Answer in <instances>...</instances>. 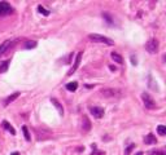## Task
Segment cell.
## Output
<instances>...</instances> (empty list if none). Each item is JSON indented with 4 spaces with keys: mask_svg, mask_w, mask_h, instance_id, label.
<instances>
[{
    "mask_svg": "<svg viewBox=\"0 0 166 155\" xmlns=\"http://www.w3.org/2000/svg\"><path fill=\"white\" fill-rule=\"evenodd\" d=\"M88 39L92 40V42H96V43H104V44H108V45H113L114 42L112 39L106 38V36H103V35H99V34H90L88 35Z\"/></svg>",
    "mask_w": 166,
    "mask_h": 155,
    "instance_id": "cell-1",
    "label": "cell"
},
{
    "mask_svg": "<svg viewBox=\"0 0 166 155\" xmlns=\"http://www.w3.org/2000/svg\"><path fill=\"white\" fill-rule=\"evenodd\" d=\"M145 49L149 52L151 54L157 53L158 51V40L157 39H149L145 44Z\"/></svg>",
    "mask_w": 166,
    "mask_h": 155,
    "instance_id": "cell-2",
    "label": "cell"
},
{
    "mask_svg": "<svg viewBox=\"0 0 166 155\" xmlns=\"http://www.w3.org/2000/svg\"><path fill=\"white\" fill-rule=\"evenodd\" d=\"M13 13V8L7 1H0V16H8Z\"/></svg>",
    "mask_w": 166,
    "mask_h": 155,
    "instance_id": "cell-3",
    "label": "cell"
},
{
    "mask_svg": "<svg viewBox=\"0 0 166 155\" xmlns=\"http://www.w3.org/2000/svg\"><path fill=\"white\" fill-rule=\"evenodd\" d=\"M142 100L144 102V106L147 108H156V102L155 100L148 94V93H143L142 94Z\"/></svg>",
    "mask_w": 166,
    "mask_h": 155,
    "instance_id": "cell-4",
    "label": "cell"
},
{
    "mask_svg": "<svg viewBox=\"0 0 166 155\" xmlns=\"http://www.w3.org/2000/svg\"><path fill=\"white\" fill-rule=\"evenodd\" d=\"M90 111H91V114H92L95 118H98V119L104 116V108H103V107L93 106V107H90Z\"/></svg>",
    "mask_w": 166,
    "mask_h": 155,
    "instance_id": "cell-5",
    "label": "cell"
},
{
    "mask_svg": "<svg viewBox=\"0 0 166 155\" xmlns=\"http://www.w3.org/2000/svg\"><path fill=\"white\" fill-rule=\"evenodd\" d=\"M14 43H16V42H12V40H5V42L3 43L1 45H0V56H1V54H4L5 52H7L8 49L11 48V46L13 45V44H14Z\"/></svg>",
    "mask_w": 166,
    "mask_h": 155,
    "instance_id": "cell-6",
    "label": "cell"
},
{
    "mask_svg": "<svg viewBox=\"0 0 166 155\" xmlns=\"http://www.w3.org/2000/svg\"><path fill=\"white\" fill-rule=\"evenodd\" d=\"M101 94L104 96V97H114V96L118 94V91H117V89H113V88L103 89V91H101Z\"/></svg>",
    "mask_w": 166,
    "mask_h": 155,
    "instance_id": "cell-7",
    "label": "cell"
},
{
    "mask_svg": "<svg viewBox=\"0 0 166 155\" xmlns=\"http://www.w3.org/2000/svg\"><path fill=\"white\" fill-rule=\"evenodd\" d=\"M82 54H83V52H79V53L77 54V58H76V63H74V67L71 69L70 71H69V75H71V74H74V71H76L78 69V66H79V63H81V60H82Z\"/></svg>",
    "mask_w": 166,
    "mask_h": 155,
    "instance_id": "cell-8",
    "label": "cell"
},
{
    "mask_svg": "<svg viewBox=\"0 0 166 155\" xmlns=\"http://www.w3.org/2000/svg\"><path fill=\"white\" fill-rule=\"evenodd\" d=\"M18 96H20V93H18V92H16V93H13V94H11V96H9V97H7V98H5L4 105H5V106H8V105L11 104V102H13V101L16 100V98L18 97Z\"/></svg>",
    "mask_w": 166,
    "mask_h": 155,
    "instance_id": "cell-9",
    "label": "cell"
},
{
    "mask_svg": "<svg viewBox=\"0 0 166 155\" xmlns=\"http://www.w3.org/2000/svg\"><path fill=\"white\" fill-rule=\"evenodd\" d=\"M51 102L53 105H55V107L58 110V113H60V115H64V108H62V106L60 105V102H58L56 98H51Z\"/></svg>",
    "mask_w": 166,
    "mask_h": 155,
    "instance_id": "cell-10",
    "label": "cell"
},
{
    "mask_svg": "<svg viewBox=\"0 0 166 155\" xmlns=\"http://www.w3.org/2000/svg\"><path fill=\"white\" fill-rule=\"evenodd\" d=\"M83 122H84V124L82 125V128H83V131H90L91 129V122L88 120V118L87 116H83Z\"/></svg>",
    "mask_w": 166,
    "mask_h": 155,
    "instance_id": "cell-11",
    "label": "cell"
},
{
    "mask_svg": "<svg viewBox=\"0 0 166 155\" xmlns=\"http://www.w3.org/2000/svg\"><path fill=\"white\" fill-rule=\"evenodd\" d=\"M3 127H4L5 129H7L8 132H11V135H16V131H14V128L11 125V124H9L7 120H4V122H3Z\"/></svg>",
    "mask_w": 166,
    "mask_h": 155,
    "instance_id": "cell-12",
    "label": "cell"
},
{
    "mask_svg": "<svg viewBox=\"0 0 166 155\" xmlns=\"http://www.w3.org/2000/svg\"><path fill=\"white\" fill-rule=\"evenodd\" d=\"M9 63H11V61L9 60L3 61L1 63H0V73H5V71L8 70V67H9Z\"/></svg>",
    "mask_w": 166,
    "mask_h": 155,
    "instance_id": "cell-13",
    "label": "cell"
},
{
    "mask_svg": "<svg viewBox=\"0 0 166 155\" xmlns=\"http://www.w3.org/2000/svg\"><path fill=\"white\" fill-rule=\"evenodd\" d=\"M112 58H113L114 62H117V63H123V58H122V56H120L117 52H113V53H112Z\"/></svg>",
    "mask_w": 166,
    "mask_h": 155,
    "instance_id": "cell-14",
    "label": "cell"
},
{
    "mask_svg": "<svg viewBox=\"0 0 166 155\" xmlns=\"http://www.w3.org/2000/svg\"><path fill=\"white\" fill-rule=\"evenodd\" d=\"M77 88H78V83H77V82L68 83V84H66V89H68V91H70V92L77 91Z\"/></svg>",
    "mask_w": 166,
    "mask_h": 155,
    "instance_id": "cell-15",
    "label": "cell"
},
{
    "mask_svg": "<svg viewBox=\"0 0 166 155\" xmlns=\"http://www.w3.org/2000/svg\"><path fill=\"white\" fill-rule=\"evenodd\" d=\"M144 141H145V144H156L157 142V140L153 135H148L145 138H144Z\"/></svg>",
    "mask_w": 166,
    "mask_h": 155,
    "instance_id": "cell-16",
    "label": "cell"
},
{
    "mask_svg": "<svg viewBox=\"0 0 166 155\" xmlns=\"http://www.w3.org/2000/svg\"><path fill=\"white\" fill-rule=\"evenodd\" d=\"M157 132H158V135L165 136L166 135V127L165 125H158L157 127Z\"/></svg>",
    "mask_w": 166,
    "mask_h": 155,
    "instance_id": "cell-17",
    "label": "cell"
},
{
    "mask_svg": "<svg viewBox=\"0 0 166 155\" xmlns=\"http://www.w3.org/2000/svg\"><path fill=\"white\" fill-rule=\"evenodd\" d=\"M38 11L42 14H44V16H49V11H47V9L44 7H42V5H39V7H38Z\"/></svg>",
    "mask_w": 166,
    "mask_h": 155,
    "instance_id": "cell-18",
    "label": "cell"
},
{
    "mask_svg": "<svg viewBox=\"0 0 166 155\" xmlns=\"http://www.w3.org/2000/svg\"><path fill=\"white\" fill-rule=\"evenodd\" d=\"M134 147H135V145H134V144L128 145V146H127V149H126V150H125V155H130V153H131V151H133V149H134Z\"/></svg>",
    "mask_w": 166,
    "mask_h": 155,
    "instance_id": "cell-19",
    "label": "cell"
},
{
    "mask_svg": "<svg viewBox=\"0 0 166 155\" xmlns=\"http://www.w3.org/2000/svg\"><path fill=\"white\" fill-rule=\"evenodd\" d=\"M22 131H24V135H25V138L27 140V141H30V133L27 131L26 127H22Z\"/></svg>",
    "mask_w": 166,
    "mask_h": 155,
    "instance_id": "cell-20",
    "label": "cell"
},
{
    "mask_svg": "<svg viewBox=\"0 0 166 155\" xmlns=\"http://www.w3.org/2000/svg\"><path fill=\"white\" fill-rule=\"evenodd\" d=\"M25 46H26L27 49H30V48H35V46H36V42H27Z\"/></svg>",
    "mask_w": 166,
    "mask_h": 155,
    "instance_id": "cell-21",
    "label": "cell"
},
{
    "mask_svg": "<svg viewBox=\"0 0 166 155\" xmlns=\"http://www.w3.org/2000/svg\"><path fill=\"white\" fill-rule=\"evenodd\" d=\"M103 17L105 18V20H106V22H108L109 25H112V23H113V20H112V17H110V16H109V14L104 13V14H103Z\"/></svg>",
    "mask_w": 166,
    "mask_h": 155,
    "instance_id": "cell-22",
    "label": "cell"
},
{
    "mask_svg": "<svg viewBox=\"0 0 166 155\" xmlns=\"http://www.w3.org/2000/svg\"><path fill=\"white\" fill-rule=\"evenodd\" d=\"M152 155H165L164 151H153Z\"/></svg>",
    "mask_w": 166,
    "mask_h": 155,
    "instance_id": "cell-23",
    "label": "cell"
},
{
    "mask_svg": "<svg viewBox=\"0 0 166 155\" xmlns=\"http://www.w3.org/2000/svg\"><path fill=\"white\" fill-rule=\"evenodd\" d=\"M109 69H110L112 71H115L117 69H115V66H113V65H112V66H109Z\"/></svg>",
    "mask_w": 166,
    "mask_h": 155,
    "instance_id": "cell-24",
    "label": "cell"
},
{
    "mask_svg": "<svg viewBox=\"0 0 166 155\" xmlns=\"http://www.w3.org/2000/svg\"><path fill=\"white\" fill-rule=\"evenodd\" d=\"M11 155H20V153H17V151H14V153H12Z\"/></svg>",
    "mask_w": 166,
    "mask_h": 155,
    "instance_id": "cell-25",
    "label": "cell"
},
{
    "mask_svg": "<svg viewBox=\"0 0 166 155\" xmlns=\"http://www.w3.org/2000/svg\"><path fill=\"white\" fill-rule=\"evenodd\" d=\"M136 155H143V153H138Z\"/></svg>",
    "mask_w": 166,
    "mask_h": 155,
    "instance_id": "cell-26",
    "label": "cell"
}]
</instances>
